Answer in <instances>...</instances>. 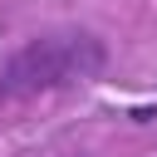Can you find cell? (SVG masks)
Segmentation results:
<instances>
[{"mask_svg": "<svg viewBox=\"0 0 157 157\" xmlns=\"http://www.w3.org/2000/svg\"><path fill=\"white\" fill-rule=\"evenodd\" d=\"M103 64H108V44L93 29L34 34L0 69V108L5 103H20V98H34V93L69 88V83H88V78L103 74Z\"/></svg>", "mask_w": 157, "mask_h": 157, "instance_id": "1", "label": "cell"}]
</instances>
